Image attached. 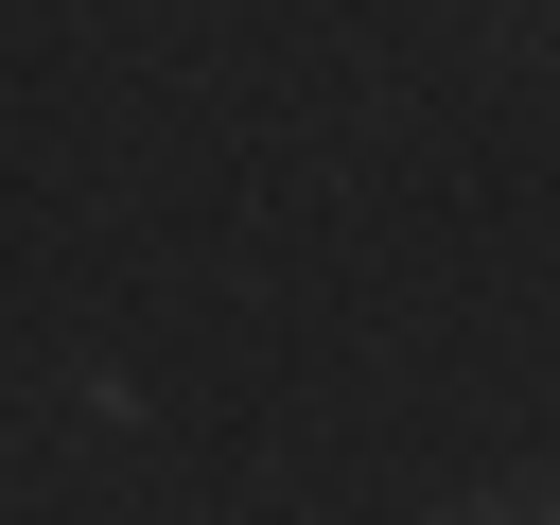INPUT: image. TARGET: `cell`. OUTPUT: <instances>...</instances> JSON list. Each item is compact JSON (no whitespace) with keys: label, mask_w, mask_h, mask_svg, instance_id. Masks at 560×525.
<instances>
[]
</instances>
